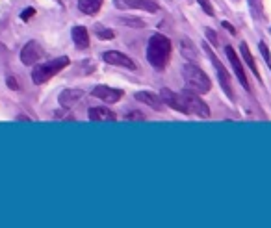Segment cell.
I'll return each instance as SVG.
<instances>
[{
    "instance_id": "6da1fadb",
    "label": "cell",
    "mask_w": 271,
    "mask_h": 228,
    "mask_svg": "<svg viewBox=\"0 0 271 228\" xmlns=\"http://www.w3.org/2000/svg\"><path fill=\"white\" fill-rule=\"evenodd\" d=\"M171 39L162 34H154L151 39H149V46H147V60L149 63L154 67V69H165V65L169 63V58H171Z\"/></svg>"
},
{
    "instance_id": "7a4b0ae2",
    "label": "cell",
    "mask_w": 271,
    "mask_h": 228,
    "mask_svg": "<svg viewBox=\"0 0 271 228\" xmlns=\"http://www.w3.org/2000/svg\"><path fill=\"white\" fill-rule=\"evenodd\" d=\"M184 82L189 91L197 93V95H205L212 89V82L206 76V72L197 65H193V63H186L184 65Z\"/></svg>"
},
{
    "instance_id": "3957f363",
    "label": "cell",
    "mask_w": 271,
    "mask_h": 228,
    "mask_svg": "<svg viewBox=\"0 0 271 228\" xmlns=\"http://www.w3.org/2000/svg\"><path fill=\"white\" fill-rule=\"evenodd\" d=\"M67 65H69V58L67 56L56 58V60H51V61H45V63L37 65L36 69L32 71V80H34V84L41 86V84H45L46 80H51L54 74H58L62 69H65Z\"/></svg>"
},
{
    "instance_id": "277c9868",
    "label": "cell",
    "mask_w": 271,
    "mask_h": 228,
    "mask_svg": "<svg viewBox=\"0 0 271 228\" xmlns=\"http://www.w3.org/2000/svg\"><path fill=\"white\" fill-rule=\"evenodd\" d=\"M182 98L186 102V108H188V115H197V117H203V119H208L210 117V108L206 106L205 102L201 100L199 95L193 91H182L180 93Z\"/></svg>"
},
{
    "instance_id": "5b68a950",
    "label": "cell",
    "mask_w": 271,
    "mask_h": 228,
    "mask_svg": "<svg viewBox=\"0 0 271 228\" xmlns=\"http://www.w3.org/2000/svg\"><path fill=\"white\" fill-rule=\"evenodd\" d=\"M206 54H208L210 60H212V63H214L215 72H217V78H219V84H221V87H223V91L227 93V96H229L230 100H234L236 96H234V91H232V86H230V76H229V72H227V69L221 65V61L215 58L214 52L210 50V46H206Z\"/></svg>"
},
{
    "instance_id": "8992f818",
    "label": "cell",
    "mask_w": 271,
    "mask_h": 228,
    "mask_svg": "<svg viewBox=\"0 0 271 228\" xmlns=\"http://www.w3.org/2000/svg\"><path fill=\"white\" fill-rule=\"evenodd\" d=\"M160 98H162V102H165V106L173 108L175 112H180V113H186V115H188V108H186V102L180 93H173L171 89L164 87V89L160 91Z\"/></svg>"
},
{
    "instance_id": "52a82bcc",
    "label": "cell",
    "mask_w": 271,
    "mask_h": 228,
    "mask_svg": "<svg viewBox=\"0 0 271 228\" xmlns=\"http://www.w3.org/2000/svg\"><path fill=\"white\" fill-rule=\"evenodd\" d=\"M43 58V48L37 45L36 41H28L21 50V61L24 65H36L37 61Z\"/></svg>"
},
{
    "instance_id": "ba28073f",
    "label": "cell",
    "mask_w": 271,
    "mask_h": 228,
    "mask_svg": "<svg viewBox=\"0 0 271 228\" xmlns=\"http://www.w3.org/2000/svg\"><path fill=\"white\" fill-rule=\"evenodd\" d=\"M117 10H143V11H156L158 6L153 0H113Z\"/></svg>"
},
{
    "instance_id": "9c48e42d",
    "label": "cell",
    "mask_w": 271,
    "mask_h": 228,
    "mask_svg": "<svg viewBox=\"0 0 271 228\" xmlns=\"http://www.w3.org/2000/svg\"><path fill=\"white\" fill-rule=\"evenodd\" d=\"M91 95L101 98V100H104L106 104H113V102L121 100V96H123L125 93L121 91V89H113V87H108V86H97L91 91Z\"/></svg>"
},
{
    "instance_id": "30bf717a",
    "label": "cell",
    "mask_w": 271,
    "mask_h": 228,
    "mask_svg": "<svg viewBox=\"0 0 271 228\" xmlns=\"http://www.w3.org/2000/svg\"><path fill=\"white\" fill-rule=\"evenodd\" d=\"M225 52H227V56H229V61H230V65H232V69H234L236 76H238V80H240V84L245 87V89H249V82H247V76H245V72H243L241 61H240V58H238V54L234 52V48L230 45H227Z\"/></svg>"
},
{
    "instance_id": "8fae6325",
    "label": "cell",
    "mask_w": 271,
    "mask_h": 228,
    "mask_svg": "<svg viewBox=\"0 0 271 228\" xmlns=\"http://www.w3.org/2000/svg\"><path fill=\"white\" fill-rule=\"evenodd\" d=\"M103 60L110 65H121V67H127V69H136V63L128 56L121 54V52H115V50H110V52H104L103 54Z\"/></svg>"
},
{
    "instance_id": "7c38bea8",
    "label": "cell",
    "mask_w": 271,
    "mask_h": 228,
    "mask_svg": "<svg viewBox=\"0 0 271 228\" xmlns=\"http://www.w3.org/2000/svg\"><path fill=\"white\" fill-rule=\"evenodd\" d=\"M134 98L139 102H145V104H149V106L153 108V110H156V112H162L164 110V104H162V98H158L156 95H151V91H139L134 95Z\"/></svg>"
},
{
    "instance_id": "4fadbf2b",
    "label": "cell",
    "mask_w": 271,
    "mask_h": 228,
    "mask_svg": "<svg viewBox=\"0 0 271 228\" xmlns=\"http://www.w3.org/2000/svg\"><path fill=\"white\" fill-rule=\"evenodd\" d=\"M82 95L84 93L80 91V89H65V91L60 93L58 100H60V104H62L63 108H71L75 102L82 98Z\"/></svg>"
},
{
    "instance_id": "5bb4252c",
    "label": "cell",
    "mask_w": 271,
    "mask_h": 228,
    "mask_svg": "<svg viewBox=\"0 0 271 228\" xmlns=\"http://www.w3.org/2000/svg\"><path fill=\"white\" fill-rule=\"evenodd\" d=\"M87 117L91 121H115V113L110 112L108 108H89Z\"/></svg>"
},
{
    "instance_id": "9a60e30c",
    "label": "cell",
    "mask_w": 271,
    "mask_h": 228,
    "mask_svg": "<svg viewBox=\"0 0 271 228\" xmlns=\"http://www.w3.org/2000/svg\"><path fill=\"white\" fill-rule=\"evenodd\" d=\"M72 41H75V45H77L78 48H82V50L89 46V34H87V30L84 26H75V28H72Z\"/></svg>"
},
{
    "instance_id": "2e32d148",
    "label": "cell",
    "mask_w": 271,
    "mask_h": 228,
    "mask_svg": "<svg viewBox=\"0 0 271 228\" xmlns=\"http://www.w3.org/2000/svg\"><path fill=\"white\" fill-rule=\"evenodd\" d=\"M103 6V0H80L78 2V10L86 13V15H95Z\"/></svg>"
},
{
    "instance_id": "e0dca14e",
    "label": "cell",
    "mask_w": 271,
    "mask_h": 228,
    "mask_svg": "<svg viewBox=\"0 0 271 228\" xmlns=\"http://www.w3.org/2000/svg\"><path fill=\"white\" fill-rule=\"evenodd\" d=\"M240 50H241V56H243V60L247 61V65L251 67V71L255 72V76L258 78V80H262L260 74H258V69H256L255 58L251 56V52H249V46H247V43H241V45H240Z\"/></svg>"
},
{
    "instance_id": "ac0fdd59",
    "label": "cell",
    "mask_w": 271,
    "mask_h": 228,
    "mask_svg": "<svg viewBox=\"0 0 271 228\" xmlns=\"http://www.w3.org/2000/svg\"><path fill=\"white\" fill-rule=\"evenodd\" d=\"M95 34H97L98 39H113V37H115L113 30H110V28H104V26H101V24L95 26Z\"/></svg>"
},
{
    "instance_id": "d6986e66",
    "label": "cell",
    "mask_w": 271,
    "mask_h": 228,
    "mask_svg": "<svg viewBox=\"0 0 271 228\" xmlns=\"http://www.w3.org/2000/svg\"><path fill=\"white\" fill-rule=\"evenodd\" d=\"M260 52H262V56H264V60H266V63H267V67L271 69V52L267 50V46H266V43H260Z\"/></svg>"
},
{
    "instance_id": "ffe728a7",
    "label": "cell",
    "mask_w": 271,
    "mask_h": 228,
    "mask_svg": "<svg viewBox=\"0 0 271 228\" xmlns=\"http://www.w3.org/2000/svg\"><path fill=\"white\" fill-rule=\"evenodd\" d=\"M197 2H199L201 8H203V10H205L208 15H214V8H212V4H210L208 0H197Z\"/></svg>"
},
{
    "instance_id": "44dd1931",
    "label": "cell",
    "mask_w": 271,
    "mask_h": 228,
    "mask_svg": "<svg viewBox=\"0 0 271 228\" xmlns=\"http://www.w3.org/2000/svg\"><path fill=\"white\" fill-rule=\"evenodd\" d=\"M34 15H36V10H34V8H26L21 13V19L26 22V20H30V17H34Z\"/></svg>"
},
{
    "instance_id": "7402d4cb",
    "label": "cell",
    "mask_w": 271,
    "mask_h": 228,
    "mask_svg": "<svg viewBox=\"0 0 271 228\" xmlns=\"http://www.w3.org/2000/svg\"><path fill=\"white\" fill-rule=\"evenodd\" d=\"M121 22H123V24H130V26H138V28H143V26H145L143 20H138V19H132V20L123 19V20H121Z\"/></svg>"
},
{
    "instance_id": "603a6c76",
    "label": "cell",
    "mask_w": 271,
    "mask_h": 228,
    "mask_svg": "<svg viewBox=\"0 0 271 228\" xmlns=\"http://www.w3.org/2000/svg\"><path fill=\"white\" fill-rule=\"evenodd\" d=\"M221 24H223V28H227V30H229L230 34H232V36H236V28H234V26H232V24H230V22H227V20H223Z\"/></svg>"
},
{
    "instance_id": "cb8c5ba5",
    "label": "cell",
    "mask_w": 271,
    "mask_h": 228,
    "mask_svg": "<svg viewBox=\"0 0 271 228\" xmlns=\"http://www.w3.org/2000/svg\"><path fill=\"white\" fill-rule=\"evenodd\" d=\"M127 119H143V115L141 113H128Z\"/></svg>"
},
{
    "instance_id": "d4e9b609",
    "label": "cell",
    "mask_w": 271,
    "mask_h": 228,
    "mask_svg": "<svg viewBox=\"0 0 271 228\" xmlns=\"http://www.w3.org/2000/svg\"><path fill=\"white\" fill-rule=\"evenodd\" d=\"M8 84H10V87H13V89H17V87H19V84H17L13 78H8Z\"/></svg>"
},
{
    "instance_id": "484cf974",
    "label": "cell",
    "mask_w": 271,
    "mask_h": 228,
    "mask_svg": "<svg viewBox=\"0 0 271 228\" xmlns=\"http://www.w3.org/2000/svg\"><path fill=\"white\" fill-rule=\"evenodd\" d=\"M253 2H255V4L258 6V8H260V0H253Z\"/></svg>"
}]
</instances>
